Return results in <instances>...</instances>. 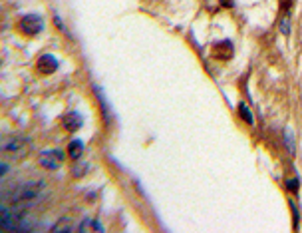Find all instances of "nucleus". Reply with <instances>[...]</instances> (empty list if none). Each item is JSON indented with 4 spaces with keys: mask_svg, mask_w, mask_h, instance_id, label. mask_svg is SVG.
<instances>
[{
    "mask_svg": "<svg viewBox=\"0 0 302 233\" xmlns=\"http://www.w3.org/2000/svg\"><path fill=\"white\" fill-rule=\"evenodd\" d=\"M46 194H48V183L44 179H28V181H22V183L4 189L2 199L10 207L30 209L38 201H42Z\"/></svg>",
    "mask_w": 302,
    "mask_h": 233,
    "instance_id": "nucleus-1",
    "label": "nucleus"
},
{
    "mask_svg": "<svg viewBox=\"0 0 302 233\" xmlns=\"http://www.w3.org/2000/svg\"><path fill=\"white\" fill-rule=\"evenodd\" d=\"M32 150V143L26 138H6L0 143V152L6 156V158H14V160H22L30 154Z\"/></svg>",
    "mask_w": 302,
    "mask_h": 233,
    "instance_id": "nucleus-2",
    "label": "nucleus"
},
{
    "mask_svg": "<svg viewBox=\"0 0 302 233\" xmlns=\"http://www.w3.org/2000/svg\"><path fill=\"white\" fill-rule=\"evenodd\" d=\"M42 30H44V20H42L40 14H26V16L18 22V32L28 36V38H34Z\"/></svg>",
    "mask_w": 302,
    "mask_h": 233,
    "instance_id": "nucleus-3",
    "label": "nucleus"
},
{
    "mask_svg": "<svg viewBox=\"0 0 302 233\" xmlns=\"http://www.w3.org/2000/svg\"><path fill=\"white\" fill-rule=\"evenodd\" d=\"M62 163H64V152H60V150H50V152H42V156H40V165L44 167V170H58V167H62Z\"/></svg>",
    "mask_w": 302,
    "mask_h": 233,
    "instance_id": "nucleus-4",
    "label": "nucleus"
},
{
    "mask_svg": "<svg viewBox=\"0 0 302 233\" xmlns=\"http://www.w3.org/2000/svg\"><path fill=\"white\" fill-rule=\"evenodd\" d=\"M58 70V60L52 54H42L38 60H36V72L40 76H50Z\"/></svg>",
    "mask_w": 302,
    "mask_h": 233,
    "instance_id": "nucleus-5",
    "label": "nucleus"
},
{
    "mask_svg": "<svg viewBox=\"0 0 302 233\" xmlns=\"http://www.w3.org/2000/svg\"><path fill=\"white\" fill-rule=\"evenodd\" d=\"M235 54V48H233L231 40H223V42H217L211 48V56L219 62H229Z\"/></svg>",
    "mask_w": 302,
    "mask_h": 233,
    "instance_id": "nucleus-6",
    "label": "nucleus"
},
{
    "mask_svg": "<svg viewBox=\"0 0 302 233\" xmlns=\"http://www.w3.org/2000/svg\"><path fill=\"white\" fill-rule=\"evenodd\" d=\"M62 125H64V130H68V132H76V130L82 128V116H80L78 112H68V114H64V118H62Z\"/></svg>",
    "mask_w": 302,
    "mask_h": 233,
    "instance_id": "nucleus-7",
    "label": "nucleus"
},
{
    "mask_svg": "<svg viewBox=\"0 0 302 233\" xmlns=\"http://www.w3.org/2000/svg\"><path fill=\"white\" fill-rule=\"evenodd\" d=\"M68 156H70L72 160H80L82 158V154H84V142L82 140H72L70 143H68V152H66Z\"/></svg>",
    "mask_w": 302,
    "mask_h": 233,
    "instance_id": "nucleus-8",
    "label": "nucleus"
},
{
    "mask_svg": "<svg viewBox=\"0 0 302 233\" xmlns=\"http://www.w3.org/2000/svg\"><path fill=\"white\" fill-rule=\"evenodd\" d=\"M72 221H74L72 217H62V219L52 227V231H76L78 227H76Z\"/></svg>",
    "mask_w": 302,
    "mask_h": 233,
    "instance_id": "nucleus-9",
    "label": "nucleus"
},
{
    "mask_svg": "<svg viewBox=\"0 0 302 233\" xmlns=\"http://www.w3.org/2000/svg\"><path fill=\"white\" fill-rule=\"evenodd\" d=\"M285 143L288 145V154L294 156V154H296V147H294V136H292V130H290V128L285 130Z\"/></svg>",
    "mask_w": 302,
    "mask_h": 233,
    "instance_id": "nucleus-10",
    "label": "nucleus"
},
{
    "mask_svg": "<svg viewBox=\"0 0 302 233\" xmlns=\"http://www.w3.org/2000/svg\"><path fill=\"white\" fill-rule=\"evenodd\" d=\"M239 114H241V118H243L247 124H252V116H250L249 108L245 106V104H239Z\"/></svg>",
    "mask_w": 302,
    "mask_h": 233,
    "instance_id": "nucleus-11",
    "label": "nucleus"
},
{
    "mask_svg": "<svg viewBox=\"0 0 302 233\" xmlns=\"http://www.w3.org/2000/svg\"><path fill=\"white\" fill-rule=\"evenodd\" d=\"M286 187L290 192H298V179H286Z\"/></svg>",
    "mask_w": 302,
    "mask_h": 233,
    "instance_id": "nucleus-12",
    "label": "nucleus"
},
{
    "mask_svg": "<svg viewBox=\"0 0 302 233\" xmlns=\"http://www.w3.org/2000/svg\"><path fill=\"white\" fill-rule=\"evenodd\" d=\"M54 22H56V26H58V30H60V32H64V34H68V30H66V26H64V24L60 22V16H58V14L54 16Z\"/></svg>",
    "mask_w": 302,
    "mask_h": 233,
    "instance_id": "nucleus-13",
    "label": "nucleus"
},
{
    "mask_svg": "<svg viewBox=\"0 0 302 233\" xmlns=\"http://www.w3.org/2000/svg\"><path fill=\"white\" fill-rule=\"evenodd\" d=\"M223 6H233V0H221Z\"/></svg>",
    "mask_w": 302,
    "mask_h": 233,
    "instance_id": "nucleus-14",
    "label": "nucleus"
}]
</instances>
